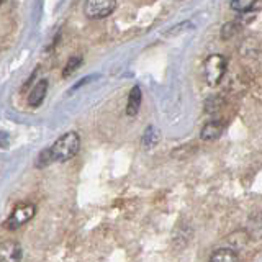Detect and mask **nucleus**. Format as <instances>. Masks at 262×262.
<instances>
[{"instance_id":"4468645a","label":"nucleus","mask_w":262,"mask_h":262,"mask_svg":"<svg viewBox=\"0 0 262 262\" xmlns=\"http://www.w3.org/2000/svg\"><path fill=\"white\" fill-rule=\"evenodd\" d=\"M237 30H239V25H237V21H229L226 23L225 27H223V31H221V36H223L225 39H231Z\"/></svg>"},{"instance_id":"423d86ee","label":"nucleus","mask_w":262,"mask_h":262,"mask_svg":"<svg viewBox=\"0 0 262 262\" xmlns=\"http://www.w3.org/2000/svg\"><path fill=\"white\" fill-rule=\"evenodd\" d=\"M46 92H48V80L46 79H41L38 80L33 90L28 95V105L30 106H39L43 103L45 97H46Z\"/></svg>"},{"instance_id":"2eb2a0df","label":"nucleus","mask_w":262,"mask_h":262,"mask_svg":"<svg viewBox=\"0 0 262 262\" xmlns=\"http://www.w3.org/2000/svg\"><path fill=\"white\" fill-rule=\"evenodd\" d=\"M95 77H98L97 74H94V76H85V77H82V80H79L77 84H74V85H72V87L69 89V95H71V94H74V92H76V90H77V89H80L82 85H85V84H89V82H92V80H94Z\"/></svg>"},{"instance_id":"20e7f679","label":"nucleus","mask_w":262,"mask_h":262,"mask_svg":"<svg viewBox=\"0 0 262 262\" xmlns=\"http://www.w3.org/2000/svg\"><path fill=\"white\" fill-rule=\"evenodd\" d=\"M36 213V207L33 203H23V205H18L13 211L10 218L7 220V228L8 229H18L21 228L25 223H28V221L35 216Z\"/></svg>"},{"instance_id":"1a4fd4ad","label":"nucleus","mask_w":262,"mask_h":262,"mask_svg":"<svg viewBox=\"0 0 262 262\" xmlns=\"http://www.w3.org/2000/svg\"><path fill=\"white\" fill-rule=\"evenodd\" d=\"M161 141V133H159V129L149 125L146 129H144V133H143V138H141V143L143 146L146 147V149H152L154 146H158V143Z\"/></svg>"},{"instance_id":"39448f33","label":"nucleus","mask_w":262,"mask_h":262,"mask_svg":"<svg viewBox=\"0 0 262 262\" xmlns=\"http://www.w3.org/2000/svg\"><path fill=\"white\" fill-rule=\"evenodd\" d=\"M0 256H2V262H21L23 249L20 243L13 239L4 241L0 246Z\"/></svg>"},{"instance_id":"f8f14e48","label":"nucleus","mask_w":262,"mask_h":262,"mask_svg":"<svg viewBox=\"0 0 262 262\" xmlns=\"http://www.w3.org/2000/svg\"><path fill=\"white\" fill-rule=\"evenodd\" d=\"M82 64V57L80 56H72L71 59L68 61V64L64 66V71H62V77H69L72 72H76Z\"/></svg>"},{"instance_id":"6e6552de","label":"nucleus","mask_w":262,"mask_h":262,"mask_svg":"<svg viewBox=\"0 0 262 262\" xmlns=\"http://www.w3.org/2000/svg\"><path fill=\"white\" fill-rule=\"evenodd\" d=\"M223 129H225V125L221 121H210L203 126L200 138L203 141H215V139H218L223 135Z\"/></svg>"},{"instance_id":"f03ea898","label":"nucleus","mask_w":262,"mask_h":262,"mask_svg":"<svg viewBox=\"0 0 262 262\" xmlns=\"http://www.w3.org/2000/svg\"><path fill=\"white\" fill-rule=\"evenodd\" d=\"M226 57L221 54H211L205 59L203 64V72H205V80L211 87H216L225 77L226 72Z\"/></svg>"},{"instance_id":"dca6fc26","label":"nucleus","mask_w":262,"mask_h":262,"mask_svg":"<svg viewBox=\"0 0 262 262\" xmlns=\"http://www.w3.org/2000/svg\"><path fill=\"white\" fill-rule=\"evenodd\" d=\"M2 146L4 147L7 146V133H5V131H2Z\"/></svg>"},{"instance_id":"0eeeda50","label":"nucleus","mask_w":262,"mask_h":262,"mask_svg":"<svg viewBox=\"0 0 262 262\" xmlns=\"http://www.w3.org/2000/svg\"><path fill=\"white\" fill-rule=\"evenodd\" d=\"M143 102V94L139 85H135L133 89L129 90L128 95V103H126V115L128 117H136L139 112V106H141Z\"/></svg>"},{"instance_id":"ddd939ff","label":"nucleus","mask_w":262,"mask_h":262,"mask_svg":"<svg viewBox=\"0 0 262 262\" xmlns=\"http://www.w3.org/2000/svg\"><path fill=\"white\" fill-rule=\"evenodd\" d=\"M54 159H53V152H51V147H46V149H43L39 152L38 159H36V167L38 169H43L46 166H49Z\"/></svg>"},{"instance_id":"9d476101","label":"nucleus","mask_w":262,"mask_h":262,"mask_svg":"<svg viewBox=\"0 0 262 262\" xmlns=\"http://www.w3.org/2000/svg\"><path fill=\"white\" fill-rule=\"evenodd\" d=\"M229 7H231L234 12L244 15V13H254V10L262 8V4L252 2V0H234V2L229 4Z\"/></svg>"},{"instance_id":"9b49d317","label":"nucleus","mask_w":262,"mask_h":262,"mask_svg":"<svg viewBox=\"0 0 262 262\" xmlns=\"http://www.w3.org/2000/svg\"><path fill=\"white\" fill-rule=\"evenodd\" d=\"M208 262H237V254L231 248H220L211 254Z\"/></svg>"},{"instance_id":"7ed1b4c3","label":"nucleus","mask_w":262,"mask_h":262,"mask_svg":"<svg viewBox=\"0 0 262 262\" xmlns=\"http://www.w3.org/2000/svg\"><path fill=\"white\" fill-rule=\"evenodd\" d=\"M115 8H117V2L113 0H87L84 4V13L89 18L98 20L113 13Z\"/></svg>"},{"instance_id":"f257e3e1","label":"nucleus","mask_w":262,"mask_h":262,"mask_svg":"<svg viewBox=\"0 0 262 262\" xmlns=\"http://www.w3.org/2000/svg\"><path fill=\"white\" fill-rule=\"evenodd\" d=\"M80 149V136L77 131H68L66 135L59 136L51 146L53 159L56 162H66L72 159Z\"/></svg>"}]
</instances>
